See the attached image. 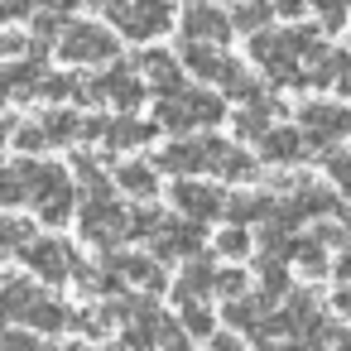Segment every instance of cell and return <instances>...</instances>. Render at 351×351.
<instances>
[{
    "label": "cell",
    "mask_w": 351,
    "mask_h": 351,
    "mask_svg": "<svg viewBox=\"0 0 351 351\" xmlns=\"http://www.w3.org/2000/svg\"><path fill=\"white\" fill-rule=\"evenodd\" d=\"M154 121L169 135H193V130H207V125H221L226 121V97L221 92H207V87H183L173 97H159Z\"/></svg>",
    "instance_id": "1"
},
{
    "label": "cell",
    "mask_w": 351,
    "mask_h": 351,
    "mask_svg": "<svg viewBox=\"0 0 351 351\" xmlns=\"http://www.w3.org/2000/svg\"><path fill=\"white\" fill-rule=\"evenodd\" d=\"M116 53H121L116 34H111L106 25H92V20H73V25L63 29V39H58V58L73 63V68H101V63H111Z\"/></svg>",
    "instance_id": "2"
},
{
    "label": "cell",
    "mask_w": 351,
    "mask_h": 351,
    "mask_svg": "<svg viewBox=\"0 0 351 351\" xmlns=\"http://www.w3.org/2000/svg\"><path fill=\"white\" fill-rule=\"evenodd\" d=\"M77 231H82L87 245L116 250L121 241H130V207H121L116 197H92L77 212Z\"/></svg>",
    "instance_id": "3"
},
{
    "label": "cell",
    "mask_w": 351,
    "mask_h": 351,
    "mask_svg": "<svg viewBox=\"0 0 351 351\" xmlns=\"http://www.w3.org/2000/svg\"><path fill=\"white\" fill-rule=\"evenodd\" d=\"M111 25L135 44H149V39L169 34L178 20H173V0H125V5L111 15Z\"/></svg>",
    "instance_id": "4"
},
{
    "label": "cell",
    "mask_w": 351,
    "mask_h": 351,
    "mask_svg": "<svg viewBox=\"0 0 351 351\" xmlns=\"http://www.w3.org/2000/svg\"><path fill=\"white\" fill-rule=\"evenodd\" d=\"M20 260H25L29 274L44 279V284H68V279L77 274V265H82L63 236H34V241L20 250Z\"/></svg>",
    "instance_id": "5"
},
{
    "label": "cell",
    "mask_w": 351,
    "mask_h": 351,
    "mask_svg": "<svg viewBox=\"0 0 351 351\" xmlns=\"http://www.w3.org/2000/svg\"><path fill=\"white\" fill-rule=\"evenodd\" d=\"M202 241H207V221H193V217H164V226H159L154 241H149V255H159L164 265H183V260L202 255Z\"/></svg>",
    "instance_id": "6"
},
{
    "label": "cell",
    "mask_w": 351,
    "mask_h": 351,
    "mask_svg": "<svg viewBox=\"0 0 351 351\" xmlns=\"http://www.w3.org/2000/svg\"><path fill=\"white\" fill-rule=\"evenodd\" d=\"M173 207L183 212V217H193V221H217V217H226V193L217 188V183H207V178H173Z\"/></svg>",
    "instance_id": "7"
},
{
    "label": "cell",
    "mask_w": 351,
    "mask_h": 351,
    "mask_svg": "<svg viewBox=\"0 0 351 351\" xmlns=\"http://www.w3.org/2000/svg\"><path fill=\"white\" fill-rule=\"evenodd\" d=\"M111 274H121L130 289H145V293H164L173 289V279L164 274V260L159 255H121V250H106V265Z\"/></svg>",
    "instance_id": "8"
},
{
    "label": "cell",
    "mask_w": 351,
    "mask_h": 351,
    "mask_svg": "<svg viewBox=\"0 0 351 351\" xmlns=\"http://www.w3.org/2000/svg\"><path fill=\"white\" fill-rule=\"evenodd\" d=\"M44 284H34L29 274H5V279H0V332H5V327H25L29 322V313L44 303Z\"/></svg>",
    "instance_id": "9"
},
{
    "label": "cell",
    "mask_w": 351,
    "mask_h": 351,
    "mask_svg": "<svg viewBox=\"0 0 351 351\" xmlns=\"http://www.w3.org/2000/svg\"><path fill=\"white\" fill-rule=\"evenodd\" d=\"M154 169L169 173V178H202L207 173V145H202V135H173L154 154Z\"/></svg>",
    "instance_id": "10"
},
{
    "label": "cell",
    "mask_w": 351,
    "mask_h": 351,
    "mask_svg": "<svg viewBox=\"0 0 351 351\" xmlns=\"http://www.w3.org/2000/svg\"><path fill=\"white\" fill-rule=\"evenodd\" d=\"M298 130L308 135V145L327 149L332 140L351 135V111H341V106H332V101H308V106L298 111Z\"/></svg>",
    "instance_id": "11"
},
{
    "label": "cell",
    "mask_w": 351,
    "mask_h": 351,
    "mask_svg": "<svg viewBox=\"0 0 351 351\" xmlns=\"http://www.w3.org/2000/svg\"><path fill=\"white\" fill-rule=\"evenodd\" d=\"M231 15H221V5H188L183 10V20H178V34H183V44H226L231 39Z\"/></svg>",
    "instance_id": "12"
},
{
    "label": "cell",
    "mask_w": 351,
    "mask_h": 351,
    "mask_svg": "<svg viewBox=\"0 0 351 351\" xmlns=\"http://www.w3.org/2000/svg\"><path fill=\"white\" fill-rule=\"evenodd\" d=\"M135 68H140V77L159 92V97H173V92H183L188 82H183V58L178 53H169V49H145L140 58H135Z\"/></svg>",
    "instance_id": "13"
},
{
    "label": "cell",
    "mask_w": 351,
    "mask_h": 351,
    "mask_svg": "<svg viewBox=\"0 0 351 351\" xmlns=\"http://www.w3.org/2000/svg\"><path fill=\"white\" fill-rule=\"evenodd\" d=\"M101 87H106V106H116L121 116H135L145 106V92H149V82L140 77V68H125V63L106 68L101 73Z\"/></svg>",
    "instance_id": "14"
},
{
    "label": "cell",
    "mask_w": 351,
    "mask_h": 351,
    "mask_svg": "<svg viewBox=\"0 0 351 351\" xmlns=\"http://www.w3.org/2000/svg\"><path fill=\"white\" fill-rule=\"evenodd\" d=\"M303 149H308V135H303L298 125H274V130H265V135L255 140L260 164H298Z\"/></svg>",
    "instance_id": "15"
},
{
    "label": "cell",
    "mask_w": 351,
    "mask_h": 351,
    "mask_svg": "<svg viewBox=\"0 0 351 351\" xmlns=\"http://www.w3.org/2000/svg\"><path fill=\"white\" fill-rule=\"evenodd\" d=\"M169 293H173V303H183V298H212V293H217V265H207L202 255L183 260Z\"/></svg>",
    "instance_id": "16"
},
{
    "label": "cell",
    "mask_w": 351,
    "mask_h": 351,
    "mask_svg": "<svg viewBox=\"0 0 351 351\" xmlns=\"http://www.w3.org/2000/svg\"><path fill=\"white\" fill-rule=\"evenodd\" d=\"M274 298H265V293H245V298H231L226 308H221V322L231 327V332H260L265 337V322H269V308Z\"/></svg>",
    "instance_id": "17"
},
{
    "label": "cell",
    "mask_w": 351,
    "mask_h": 351,
    "mask_svg": "<svg viewBox=\"0 0 351 351\" xmlns=\"http://www.w3.org/2000/svg\"><path fill=\"white\" fill-rule=\"evenodd\" d=\"M154 130H159V121H140V116H116L111 125H106V149H116V154H130V149H145L149 140H154Z\"/></svg>",
    "instance_id": "18"
},
{
    "label": "cell",
    "mask_w": 351,
    "mask_h": 351,
    "mask_svg": "<svg viewBox=\"0 0 351 351\" xmlns=\"http://www.w3.org/2000/svg\"><path fill=\"white\" fill-rule=\"evenodd\" d=\"M116 188L121 193H130V197H159V169H154V159H121L116 164Z\"/></svg>",
    "instance_id": "19"
},
{
    "label": "cell",
    "mask_w": 351,
    "mask_h": 351,
    "mask_svg": "<svg viewBox=\"0 0 351 351\" xmlns=\"http://www.w3.org/2000/svg\"><path fill=\"white\" fill-rule=\"evenodd\" d=\"M178 58H183V68H188L197 82H217V77L226 73V63H231L217 44H183V53H178Z\"/></svg>",
    "instance_id": "20"
},
{
    "label": "cell",
    "mask_w": 351,
    "mask_h": 351,
    "mask_svg": "<svg viewBox=\"0 0 351 351\" xmlns=\"http://www.w3.org/2000/svg\"><path fill=\"white\" fill-rule=\"evenodd\" d=\"M274 217V197L269 193H231L226 197V221L250 226V221H269Z\"/></svg>",
    "instance_id": "21"
},
{
    "label": "cell",
    "mask_w": 351,
    "mask_h": 351,
    "mask_svg": "<svg viewBox=\"0 0 351 351\" xmlns=\"http://www.w3.org/2000/svg\"><path fill=\"white\" fill-rule=\"evenodd\" d=\"M5 68H10V87H15L20 101H25V97H44V77H49L44 53H29V58H20V63H5Z\"/></svg>",
    "instance_id": "22"
},
{
    "label": "cell",
    "mask_w": 351,
    "mask_h": 351,
    "mask_svg": "<svg viewBox=\"0 0 351 351\" xmlns=\"http://www.w3.org/2000/svg\"><path fill=\"white\" fill-rule=\"evenodd\" d=\"M274 116H279V106H274L269 97H255V101L241 106V116H236V135H241V140H260L265 130H274Z\"/></svg>",
    "instance_id": "23"
},
{
    "label": "cell",
    "mask_w": 351,
    "mask_h": 351,
    "mask_svg": "<svg viewBox=\"0 0 351 351\" xmlns=\"http://www.w3.org/2000/svg\"><path fill=\"white\" fill-rule=\"evenodd\" d=\"M178 322H183V332L188 337H217V313H212V303L207 298H183L178 303Z\"/></svg>",
    "instance_id": "24"
},
{
    "label": "cell",
    "mask_w": 351,
    "mask_h": 351,
    "mask_svg": "<svg viewBox=\"0 0 351 351\" xmlns=\"http://www.w3.org/2000/svg\"><path fill=\"white\" fill-rule=\"evenodd\" d=\"M111 183H116V178H106L101 164H97L92 154H77V193H82V202H92V197H111Z\"/></svg>",
    "instance_id": "25"
},
{
    "label": "cell",
    "mask_w": 351,
    "mask_h": 351,
    "mask_svg": "<svg viewBox=\"0 0 351 351\" xmlns=\"http://www.w3.org/2000/svg\"><path fill=\"white\" fill-rule=\"evenodd\" d=\"M44 130H49V145H53V149H58V145H73V140H82V116L53 106V111L44 116Z\"/></svg>",
    "instance_id": "26"
},
{
    "label": "cell",
    "mask_w": 351,
    "mask_h": 351,
    "mask_svg": "<svg viewBox=\"0 0 351 351\" xmlns=\"http://www.w3.org/2000/svg\"><path fill=\"white\" fill-rule=\"evenodd\" d=\"M77 183L73 188H63V193H53V197H44V202H34V212H39V221L44 226H68V217H73V207H77Z\"/></svg>",
    "instance_id": "27"
},
{
    "label": "cell",
    "mask_w": 351,
    "mask_h": 351,
    "mask_svg": "<svg viewBox=\"0 0 351 351\" xmlns=\"http://www.w3.org/2000/svg\"><path fill=\"white\" fill-rule=\"evenodd\" d=\"M116 322H121V317H116L111 303H106V308H73V332H82V337H106Z\"/></svg>",
    "instance_id": "28"
},
{
    "label": "cell",
    "mask_w": 351,
    "mask_h": 351,
    "mask_svg": "<svg viewBox=\"0 0 351 351\" xmlns=\"http://www.w3.org/2000/svg\"><path fill=\"white\" fill-rule=\"evenodd\" d=\"M269 15H274L269 0H241V5L231 10V25H236L241 34H260V29L269 25Z\"/></svg>",
    "instance_id": "29"
},
{
    "label": "cell",
    "mask_w": 351,
    "mask_h": 351,
    "mask_svg": "<svg viewBox=\"0 0 351 351\" xmlns=\"http://www.w3.org/2000/svg\"><path fill=\"white\" fill-rule=\"evenodd\" d=\"M212 173H221L226 183H250V178H255V159H250L241 145H231V149L217 159V169H212Z\"/></svg>",
    "instance_id": "30"
},
{
    "label": "cell",
    "mask_w": 351,
    "mask_h": 351,
    "mask_svg": "<svg viewBox=\"0 0 351 351\" xmlns=\"http://www.w3.org/2000/svg\"><path fill=\"white\" fill-rule=\"evenodd\" d=\"M250 250H255L250 231H245V226H236V221H226V226H221V236H217V255L236 265V260H245Z\"/></svg>",
    "instance_id": "31"
},
{
    "label": "cell",
    "mask_w": 351,
    "mask_h": 351,
    "mask_svg": "<svg viewBox=\"0 0 351 351\" xmlns=\"http://www.w3.org/2000/svg\"><path fill=\"white\" fill-rule=\"evenodd\" d=\"M34 221L29 217H0V250H25L34 241Z\"/></svg>",
    "instance_id": "32"
},
{
    "label": "cell",
    "mask_w": 351,
    "mask_h": 351,
    "mask_svg": "<svg viewBox=\"0 0 351 351\" xmlns=\"http://www.w3.org/2000/svg\"><path fill=\"white\" fill-rule=\"evenodd\" d=\"M260 293H265V298L289 293V269H284L279 255H265V260H260Z\"/></svg>",
    "instance_id": "33"
},
{
    "label": "cell",
    "mask_w": 351,
    "mask_h": 351,
    "mask_svg": "<svg viewBox=\"0 0 351 351\" xmlns=\"http://www.w3.org/2000/svg\"><path fill=\"white\" fill-rule=\"evenodd\" d=\"M10 145H15L20 154H44V149H53V145H49V130H44V121H29V125H15V135H10Z\"/></svg>",
    "instance_id": "34"
},
{
    "label": "cell",
    "mask_w": 351,
    "mask_h": 351,
    "mask_svg": "<svg viewBox=\"0 0 351 351\" xmlns=\"http://www.w3.org/2000/svg\"><path fill=\"white\" fill-rule=\"evenodd\" d=\"M289 255L298 260L303 274H322V269H327V255H322V245H317L313 236H293V250H289Z\"/></svg>",
    "instance_id": "35"
},
{
    "label": "cell",
    "mask_w": 351,
    "mask_h": 351,
    "mask_svg": "<svg viewBox=\"0 0 351 351\" xmlns=\"http://www.w3.org/2000/svg\"><path fill=\"white\" fill-rule=\"evenodd\" d=\"M217 293L231 303V298H245L250 293V274L241 265H217Z\"/></svg>",
    "instance_id": "36"
},
{
    "label": "cell",
    "mask_w": 351,
    "mask_h": 351,
    "mask_svg": "<svg viewBox=\"0 0 351 351\" xmlns=\"http://www.w3.org/2000/svg\"><path fill=\"white\" fill-rule=\"evenodd\" d=\"M159 226H164L159 207H130V241H154Z\"/></svg>",
    "instance_id": "37"
},
{
    "label": "cell",
    "mask_w": 351,
    "mask_h": 351,
    "mask_svg": "<svg viewBox=\"0 0 351 351\" xmlns=\"http://www.w3.org/2000/svg\"><path fill=\"white\" fill-rule=\"evenodd\" d=\"M25 202H29V188L20 169H0V207H25Z\"/></svg>",
    "instance_id": "38"
},
{
    "label": "cell",
    "mask_w": 351,
    "mask_h": 351,
    "mask_svg": "<svg viewBox=\"0 0 351 351\" xmlns=\"http://www.w3.org/2000/svg\"><path fill=\"white\" fill-rule=\"evenodd\" d=\"M44 97H49V101H73V97H77V77L49 73V77H44Z\"/></svg>",
    "instance_id": "39"
},
{
    "label": "cell",
    "mask_w": 351,
    "mask_h": 351,
    "mask_svg": "<svg viewBox=\"0 0 351 351\" xmlns=\"http://www.w3.org/2000/svg\"><path fill=\"white\" fill-rule=\"evenodd\" d=\"M39 0H0V25H15V20H34Z\"/></svg>",
    "instance_id": "40"
},
{
    "label": "cell",
    "mask_w": 351,
    "mask_h": 351,
    "mask_svg": "<svg viewBox=\"0 0 351 351\" xmlns=\"http://www.w3.org/2000/svg\"><path fill=\"white\" fill-rule=\"evenodd\" d=\"M313 5H317V15H322L327 29H337V25L346 20V0H313Z\"/></svg>",
    "instance_id": "41"
},
{
    "label": "cell",
    "mask_w": 351,
    "mask_h": 351,
    "mask_svg": "<svg viewBox=\"0 0 351 351\" xmlns=\"http://www.w3.org/2000/svg\"><path fill=\"white\" fill-rule=\"evenodd\" d=\"M327 173L337 178L341 193H351V154H332V159H327Z\"/></svg>",
    "instance_id": "42"
},
{
    "label": "cell",
    "mask_w": 351,
    "mask_h": 351,
    "mask_svg": "<svg viewBox=\"0 0 351 351\" xmlns=\"http://www.w3.org/2000/svg\"><path fill=\"white\" fill-rule=\"evenodd\" d=\"M29 49H34V44L20 39V34H10V29L0 34V63H5V58H20V53H29Z\"/></svg>",
    "instance_id": "43"
},
{
    "label": "cell",
    "mask_w": 351,
    "mask_h": 351,
    "mask_svg": "<svg viewBox=\"0 0 351 351\" xmlns=\"http://www.w3.org/2000/svg\"><path fill=\"white\" fill-rule=\"evenodd\" d=\"M207 351H245V346H241V332H231V327H226V332L207 337Z\"/></svg>",
    "instance_id": "44"
},
{
    "label": "cell",
    "mask_w": 351,
    "mask_h": 351,
    "mask_svg": "<svg viewBox=\"0 0 351 351\" xmlns=\"http://www.w3.org/2000/svg\"><path fill=\"white\" fill-rule=\"evenodd\" d=\"M303 10H308V0H274V15H289V20H293V15H303Z\"/></svg>",
    "instance_id": "45"
},
{
    "label": "cell",
    "mask_w": 351,
    "mask_h": 351,
    "mask_svg": "<svg viewBox=\"0 0 351 351\" xmlns=\"http://www.w3.org/2000/svg\"><path fill=\"white\" fill-rule=\"evenodd\" d=\"M39 5H44V10H58V15L68 20V15H73V10L82 5V0H39Z\"/></svg>",
    "instance_id": "46"
},
{
    "label": "cell",
    "mask_w": 351,
    "mask_h": 351,
    "mask_svg": "<svg viewBox=\"0 0 351 351\" xmlns=\"http://www.w3.org/2000/svg\"><path fill=\"white\" fill-rule=\"evenodd\" d=\"M10 97H15V87H10V68L0 63V101H10Z\"/></svg>",
    "instance_id": "47"
},
{
    "label": "cell",
    "mask_w": 351,
    "mask_h": 351,
    "mask_svg": "<svg viewBox=\"0 0 351 351\" xmlns=\"http://www.w3.org/2000/svg\"><path fill=\"white\" fill-rule=\"evenodd\" d=\"M332 346L337 351H351V332H332Z\"/></svg>",
    "instance_id": "48"
},
{
    "label": "cell",
    "mask_w": 351,
    "mask_h": 351,
    "mask_svg": "<svg viewBox=\"0 0 351 351\" xmlns=\"http://www.w3.org/2000/svg\"><path fill=\"white\" fill-rule=\"evenodd\" d=\"M337 274H341V279H346V284H351V250H346V255H341V265H337Z\"/></svg>",
    "instance_id": "49"
},
{
    "label": "cell",
    "mask_w": 351,
    "mask_h": 351,
    "mask_svg": "<svg viewBox=\"0 0 351 351\" xmlns=\"http://www.w3.org/2000/svg\"><path fill=\"white\" fill-rule=\"evenodd\" d=\"M63 351H92V346H87V341H73V346H63Z\"/></svg>",
    "instance_id": "50"
},
{
    "label": "cell",
    "mask_w": 351,
    "mask_h": 351,
    "mask_svg": "<svg viewBox=\"0 0 351 351\" xmlns=\"http://www.w3.org/2000/svg\"><path fill=\"white\" fill-rule=\"evenodd\" d=\"M111 351H140V346H125V341H121V346H111Z\"/></svg>",
    "instance_id": "51"
},
{
    "label": "cell",
    "mask_w": 351,
    "mask_h": 351,
    "mask_svg": "<svg viewBox=\"0 0 351 351\" xmlns=\"http://www.w3.org/2000/svg\"><path fill=\"white\" fill-rule=\"evenodd\" d=\"M260 351H284V346H260Z\"/></svg>",
    "instance_id": "52"
},
{
    "label": "cell",
    "mask_w": 351,
    "mask_h": 351,
    "mask_svg": "<svg viewBox=\"0 0 351 351\" xmlns=\"http://www.w3.org/2000/svg\"><path fill=\"white\" fill-rule=\"evenodd\" d=\"M183 5H188V0H183Z\"/></svg>",
    "instance_id": "53"
}]
</instances>
